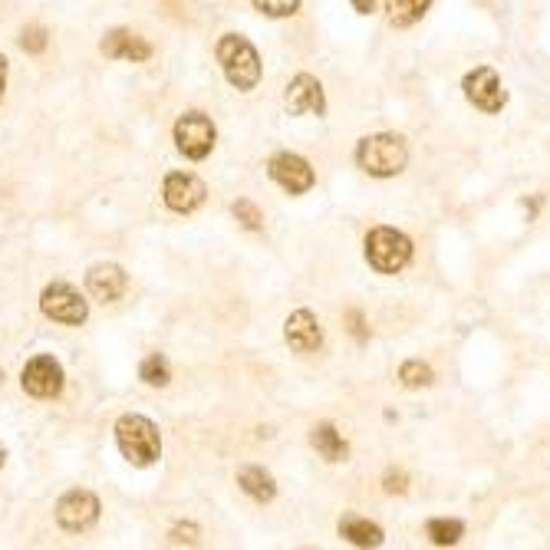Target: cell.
I'll list each match as a JSON object with an SVG mask.
<instances>
[{"label": "cell", "instance_id": "4316f807", "mask_svg": "<svg viewBox=\"0 0 550 550\" xmlns=\"http://www.w3.org/2000/svg\"><path fill=\"white\" fill-rule=\"evenodd\" d=\"M386 491H406V475H386Z\"/></svg>", "mask_w": 550, "mask_h": 550}, {"label": "cell", "instance_id": "30bf717a", "mask_svg": "<svg viewBox=\"0 0 550 550\" xmlns=\"http://www.w3.org/2000/svg\"><path fill=\"white\" fill-rule=\"evenodd\" d=\"M267 172L290 195H303L313 188V168L307 165V159H300L294 152H277L271 165H267Z\"/></svg>", "mask_w": 550, "mask_h": 550}, {"label": "cell", "instance_id": "8fae6325", "mask_svg": "<svg viewBox=\"0 0 550 550\" xmlns=\"http://www.w3.org/2000/svg\"><path fill=\"white\" fill-rule=\"evenodd\" d=\"M99 518V501L89 491H70L56 501V521H60L63 531H86L93 527Z\"/></svg>", "mask_w": 550, "mask_h": 550}, {"label": "cell", "instance_id": "9c48e42d", "mask_svg": "<svg viewBox=\"0 0 550 550\" xmlns=\"http://www.w3.org/2000/svg\"><path fill=\"white\" fill-rule=\"evenodd\" d=\"M465 96L471 106H478L481 112H501L508 96H504L498 73L491 66H478L475 73L465 76Z\"/></svg>", "mask_w": 550, "mask_h": 550}, {"label": "cell", "instance_id": "83f0119b", "mask_svg": "<svg viewBox=\"0 0 550 550\" xmlns=\"http://www.w3.org/2000/svg\"><path fill=\"white\" fill-rule=\"evenodd\" d=\"M353 7H356V14H373L376 0H353Z\"/></svg>", "mask_w": 550, "mask_h": 550}, {"label": "cell", "instance_id": "f1b7e54d", "mask_svg": "<svg viewBox=\"0 0 550 550\" xmlns=\"http://www.w3.org/2000/svg\"><path fill=\"white\" fill-rule=\"evenodd\" d=\"M4 89H7V60L0 56V99H4Z\"/></svg>", "mask_w": 550, "mask_h": 550}, {"label": "cell", "instance_id": "44dd1931", "mask_svg": "<svg viewBox=\"0 0 550 550\" xmlns=\"http://www.w3.org/2000/svg\"><path fill=\"white\" fill-rule=\"evenodd\" d=\"M139 376L145 379L149 386H168V379H172V369H168V359L165 356H149L145 363L139 366Z\"/></svg>", "mask_w": 550, "mask_h": 550}, {"label": "cell", "instance_id": "603a6c76", "mask_svg": "<svg viewBox=\"0 0 550 550\" xmlns=\"http://www.w3.org/2000/svg\"><path fill=\"white\" fill-rule=\"evenodd\" d=\"M254 7L267 17H290L297 14L300 0H254Z\"/></svg>", "mask_w": 550, "mask_h": 550}, {"label": "cell", "instance_id": "52a82bcc", "mask_svg": "<svg viewBox=\"0 0 550 550\" xmlns=\"http://www.w3.org/2000/svg\"><path fill=\"white\" fill-rule=\"evenodd\" d=\"M162 195H165V205L172 211H178V215H192V211H198L201 205H205L208 188L192 172H172L165 178Z\"/></svg>", "mask_w": 550, "mask_h": 550}, {"label": "cell", "instance_id": "7c38bea8", "mask_svg": "<svg viewBox=\"0 0 550 550\" xmlns=\"http://www.w3.org/2000/svg\"><path fill=\"white\" fill-rule=\"evenodd\" d=\"M284 106L294 112V116H303V112H317V116H323V112H327V99H323V86L317 76H310V73L294 76L284 93Z\"/></svg>", "mask_w": 550, "mask_h": 550}, {"label": "cell", "instance_id": "277c9868", "mask_svg": "<svg viewBox=\"0 0 550 550\" xmlns=\"http://www.w3.org/2000/svg\"><path fill=\"white\" fill-rule=\"evenodd\" d=\"M366 261L379 274H399L412 261V241L396 228H376L366 238Z\"/></svg>", "mask_w": 550, "mask_h": 550}, {"label": "cell", "instance_id": "3957f363", "mask_svg": "<svg viewBox=\"0 0 550 550\" xmlns=\"http://www.w3.org/2000/svg\"><path fill=\"white\" fill-rule=\"evenodd\" d=\"M356 162L366 175L373 178H392L399 175L409 162V149L402 136L392 132H379V136H366L356 149Z\"/></svg>", "mask_w": 550, "mask_h": 550}, {"label": "cell", "instance_id": "7402d4cb", "mask_svg": "<svg viewBox=\"0 0 550 550\" xmlns=\"http://www.w3.org/2000/svg\"><path fill=\"white\" fill-rule=\"evenodd\" d=\"M399 379H402V386H409V389L429 386L432 383V369L425 363H419V359H409V363L399 366Z\"/></svg>", "mask_w": 550, "mask_h": 550}, {"label": "cell", "instance_id": "ba28073f", "mask_svg": "<svg viewBox=\"0 0 550 550\" xmlns=\"http://www.w3.org/2000/svg\"><path fill=\"white\" fill-rule=\"evenodd\" d=\"M20 383H24V392H30V396L53 399V396H60V389H63V366L56 363L53 356H37L24 366Z\"/></svg>", "mask_w": 550, "mask_h": 550}, {"label": "cell", "instance_id": "4fadbf2b", "mask_svg": "<svg viewBox=\"0 0 550 550\" xmlns=\"http://www.w3.org/2000/svg\"><path fill=\"white\" fill-rule=\"evenodd\" d=\"M284 336L290 343V350L297 353H317L320 343H323V333H320V323L313 317L310 310H294L284 323Z\"/></svg>", "mask_w": 550, "mask_h": 550}, {"label": "cell", "instance_id": "9a60e30c", "mask_svg": "<svg viewBox=\"0 0 550 550\" xmlns=\"http://www.w3.org/2000/svg\"><path fill=\"white\" fill-rule=\"evenodd\" d=\"M103 53L112 60H129V63H145L152 56V43L136 37L132 30H112L103 40Z\"/></svg>", "mask_w": 550, "mask_h": 550}, {"label": "cell", "instance_id": "484cf974", "mask_svg": "<svg viewBox=\"0 0 550 550\" xmlns=\"http://www.w3.org/2000/svg\"><path fill=\"white\" fill-rule=\"evenodd\" d=\"M198 541V527L195 524H178L172 531V544H195Z\"/></svg>", "mask_w": 550, "mask_h": 550}, {"label": "cell", "instance_id": "d4e9b609", "mask_svg": "<svg viewBox=\"0 0 550 550\" xmlns=\"http://www.w3.org/2000/svg\"><path fill=\"white\" fill-rule=\"evenodd\" d=\"M20 47H24L27 53H43V50H47V30H43V27H27L24 37H20Z\"/></svg>", "mask_w": 550, "mask_h": 550}, {"label": "cell", "instance_id": "e0dca14e", "mask_svg": "<svg viewBox=\"0 0 550 550\" xmlns=\"http://www.w3.org/2000/svg\"><path fill=\"white\" fill-rule=\"evenodd\" d=\"M340 534L356 547H379L383 544V527L366 521V518H359V514H346V518L340 521Z\"/></svg>", "mask_w": 550, "mask_h": 550}, {"label": "cell", "instance_id": "8992f818", "mask_svg": "<svg viewBox=\"0 0 550 550\" xmlns=\"http://www.w3.org/2000/svg\"><path fill=\"white\" fill-rule=\"evenodd\" d=\"M40 310L47 313L50 320L66 323V327H80V323H86V317H89V303L76 294L70 284H60V280L43 290Z\"/></svg>", "mask_w": 550, "mask_h": 550}, {"label": "cell", "instance_id": "cb8c5ba5", "mask_svg": "<svg viewBox=\"0 0 550 550\" xmlns=\"http://www.w3.org/2000/svg\"><path fill=\"white\" fill-rule=\"evenodd\" d=\"M234 218L251 231H257L264 224V215L257 211V205H251V201H234Z\"/></svg>", "mask_w": 550, "mask_h": 550}, {"label": "cell", "instance_id": "4dcf8cb0", "mask_svg": "<svg viewBox=\"0 0 550 550\" xmlns=\"http://www.w3.org/2000/svg\"><path fill=\"white\" fill-rule=\"evenodd\" d=\"M0 383H4V369H0Z\"/></svg>", "mask_w": 550, "mask_h": 550}, {"label": "cell", "instance_id": "7a4b0ae2", "mask_svg": "<svg viewBox=\"0 0 550 550\" xmlns=\"http://www.w3.org/2000/svg\"><path fill=\"white\" fill-rule=\"evenodd\" d=\"M218 63L234 89L248 93V89L261 83V56H257L251 40L241 37V33H224L218 40Z\"/></svg>", "mask_w": 550, "mask_h": 550}, {"label": "cell", "instance_id": "f546056e", "mask_svg": "<svg viewBox=\"0 0 550 550\" xmlns=\"http://www.w3.org/2000/svg\"><path fill=\"white\" fill-rule=\"evenodd\" d=\"M4 458H7V448H4V445H0V465H4Z\"/></svg>", "mask_w": 550, "mask_h": 550}, {"label": "cell", "instance_id": "6da1fadb", "mask_svg": "<svg viewBox=\"0 0 550 550\" xmlns=\"http://www.w3.org/2000/svg\"><path fill=\"white\" fill-rule=\"evenodd\" d=\"M116 442H119L122 458L136 468H149L159 462V455H162L159 429H155V422H149L145 415H122L116 422Z\"/></svg>", "mask_w": 550, "mask_h": 550}, {"label": "cell", "instance_id": "ffe728a7", "mask_svg": "<svg viewBox=\"0 0 550 550\" xmlns=\"http://www.w3.org/2000/svg\"><path fill=\"white\" fill-rule=\"evenodd\" d=\"M462 531H465L462 521H445V518L429 521V537H432V544H439V547H452V544H458V537H462Z\"/></svg>", "mask_w": 550, "mask_h": 550}, {"label": "cell", "instance_id": "5b68a950", "mask_svg": "<svg viewBox=\"0 0 550 550\" xmlns=\"http://www.w3.org/2000/svg\"><path fill=\"white\" fill-rule=\"evenodd\" d=\"M175 145L192 162L208 159L211 149H215V126H211L205 112H188L175 122Z\"/></svg>", "mask_w": 550, "mask_h": 550}, {"label": "cell", "instance_id": "d6986e66", "mask_svg": "<svg viewBox=\"0 0 550 550\" xmlns=\"http://www.w3.org/2000/svg\"><path fill=\"white\" fill-rule=\"evenodd\" d=\"M432 0H386V17L392 27H412L419 24Z\"/></svg>", "mask_w": 550, "mask_h": 550}, {"label": "cell", "instance_id": "2e32d148", "mask_svg": "<svg viewBox=\"0 0 550 550\" xmlns=\"http://www.w3.org/2000/svg\"><path fill=\"white\" fill-rule=\"evenodd\" d=\"M238 485L244 495H251L254 501H271L277 495V485H274V475L271 471H264L261 465H248L238 471Z\"/></svg>", "mask_w": 550, "mask_h": 550}, {"label": "cell", "instance_id": "ac0fdd59", "mask_svg": "<svg viewBox=\"0 0 550 550\" xmlns=\"http://www.w3.org/2000/svg\"><path fill=\"white\" fill-rule=\"evenodd\" d=\"M310 445L317 448L327 462H343V458L350 455V448H346V442L340 439V432H336L333 425H317V429L310 432Z\"/></svg>", "mask_w": 550, "mask_h": 550}, {"label": "cell", "instance_id": "5bb4252c", "mask_svg": "<svg viewBox=\"0 0 550 550\" xmlns=\"http://www.w3.org/2000/svg\"><path fill=\"white\" fill-rule=\"evenodd\" d=\"M126 287H129V277L116 264H96L93 271L86 274V290H89V297L93 300L112 303V300H119L122 294H126Z\"/></svg>", "mask_w": 550, "mask_h": 550}]
</instances>
